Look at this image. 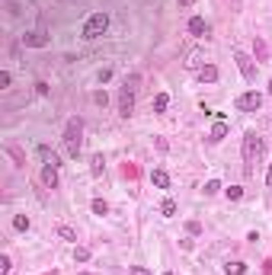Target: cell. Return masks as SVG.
I'll return each instance as SVG.
<instances>
[{"mask_svg": "<svg viewBox=\"0 0 272 275\" xmlns=\"http://www.w3.org/2000/svg\"><path fill=\"white\" fill-rule=\"evenodd\" d=\"M80 135H84V122L80 118H70L67 128H64V151H67V157H80Z\"/></svg>", "mask_w": 272, "mask_h": 275, "instance_id": "1", "label": "cell"}, {"mask_svg": "<svg viewBox=\"0 0 272 275\" xmlns=\"http://www.w3.org/2000/svg\"><path fill=\"white\" fill-rule=\"evenodd\" d=\"M135 87H138V74H132L122 83V90H119V115H125V118L135 109Z\"/></svg>", "mask_w": 272, "mask_h": 275, "instance_id": "2", "label": "cell"}, {"mask_svg": "<svg viewBox=\"0 0 272 275\" xmlns=\"http://www.w3.org/2000/svg\"><path fill=\"white\" fill-rule=\"evenodd\" d=\"M106 29H109V16H106V13H93V16L84 22V32H80V35H84L87 42H93V39H100Z\"/></svg>", "mask_w": 272, "mask_h": 275, "instance_id": "3", "label": "cell"}, {"mask_svg": "<svg viewBox=\"0 0 272 275\" xmlns=\"http://www.w3.org/2000/svg\"><path fill=\"white\" fill-rule=\"evenodd\" d=\"M259 157H263V141H259L253 131H250V135L243 138V160H246V166H250V163H256Z\"/></svg>", "mask_w": 272, "mask_h": 275, "instance_id": "4", "label": "cell"}, {"mask_svg": "<svg viewBox=\"0 0 272 275\" xmlns=\"http://www.w3.org/2000/svg\"><path fill=\"white\" fill-rule=\"evenodd\" d=\"M234 106H237L240 112H256L259 106H263V96H259L256 90H250V93H240V96L234 99Z\"/></svg>", "mask_w": 272, "mask_h": 275, "instance_id": "5", "label": "cell"}, {"mask_svg": "<svg viewBox=\"0 0 272 275\" xmlns=\"http://www.w3.org/2000/svg\"><path fill=\"white\" fill-rule=\"evenodd\" d=\"M234 58H237V67H240V74H243V80H256V67H253V61H250V58H246L243 52H237Z\"/></svg>", "mask_w": 272, "mask_h": 275, "instance_id": "6", "label": "cell"}, {"mask_svg": "<svg viewBox=\"0 0 272 275\" xmlns=\"http://www.w3.org/2000/svg\"><path fill=\"white\" fill-rule=\"evenodd\" d=\"M22 42H26L29 48H45V45H48V35H45L42 29H35V32H26V35H22Z\"/></svg>", "mask_w": 272, "mask_h": 275, "instance_id": "7", "label": "cell"}, {"mask_svg": "<svg viewBox=\"0 0 272 275\" xmlns=\"http://www.w3.org/2000/svg\"><path fill=\"white\" fill-rule=\"evenodd\" d=\"M35 154L42 157V163H45V166H61V163H58V154H55V151H48L45 144H39V151H35Z\"/></svg>", "mask_w": 272, "mask_h": 275, "instance_id": "8", "label": "cell"}, {"mask_svg": "<svg viewBox=\"0 0 272 275\" xmlns=\"http://www.w3.org/2000/svg\"><path fill=\"white\" fill-rule=\"evenodd\" d=\"M42 183L48 186V189L58 186V166H42Z\"/></svg>", "mask_w": 272, "mask_h": 275, "instance_id": "9", "label": "cell"}, {"mask_svg": "<svg viewBox=\"0 0 272 275\" xmlns=\"http://www.w3.org/2000/svg\"><path fill=\"white\" fill-rule=\"evenodd\" d=\"M189 32H192V35H205V32H208L205 19H202V16H192V19H189Z\"/></svg>", "mask_w": 272, "mask_h": 275, "instance_id": "10", "label": "cell"}, {"mask_svg": "<svg viewBox=\"0 0 272 275\" xmlns=\"http://www.w3.org/2000/svg\"><path fill=\"white\" fill-rule=\"evenodd\" d=\"M199 80H202V83H215V80H218V67L205 64L202 70H199Z\"/></svg>", "mask_w": 272, "mask_h": 275, "instance_id": "11", "label": "cell"}, {"mask_svg": "<svg viewBox=\"0 0 272 275\" xmlns=\"http://www.w3.org/2000/svg\"><path fill=\"white\" fill-rule=\"evenodd\" d=\"M151 183L157 186V189H167V186H170V176L163 173V170H154V173H151Z\"/></svg>", "mask_w": 272, "mask_h": 275, "instance_id": "12", "label": "cell"}, {"mask_svg": "<svg viewBox=\"0 0 272 275\" xmlns=\"http://www.w3.org/2000/svg\"><path fill=\"white\" fill-rule=\"evenodd\" d=\"M224 135H228V125H224V122H218L215 128H211V135H208V141H215V144H218V141H224Z\"/></svg>", "mask_w": 272, "mask_h": 275, "instance_id": "13", "label": "cell"}, {"mask_svg": "<svg viewBox=\"0 0 272 275\" xmlns=\"http://www.w3.org/2000/svg\"><path fill=\"white\" fill-rule=\"evenodd\" d=\"M224 272H228V275H243L246 266H243V262H228V266H224Z\"/></svg>", "mask_w": 272, "mask_h": 275, "instance_id": "14", "label": "cell"}, {"mask_svg": "<svg viewBox=\"0 0 272 275\" xmlns=\"http://www.w3.org/2000/svg\"><path fill=\"white\" fill-rule=\"evenodd\" d=\"M167 106H170V96H167V93H160V96L154 99V112H163Z\"/></svg>", "mask_w": 272, "mask_h": 275, "instance_id": "15", "label": "cell"}, {"mask_svg": "<svg viewBox=\"0 0 272 275\" xmlns=\"http://www.w3.org/2000/svg\"><path fill=\"white\" fill-rule=\"evenodd\" d=\"M160 211H163V218H173V214H176V202H173V198H167V202L160 205Z\"/></svg>", "mask_w": 272, "mask_h": 275, "instance_id": "16", "label": "cell"}, {"mask_svg": "<svg viewBox=\"0 0 272 275\" xmlns=\"http://www.w3.org/2000/svg\"><path fill=\"white\" fill-rule=\"evenodd\" d=\"M13 227H16V231H29V218H26V214H16V218H13Z\"/></svg>", "mask_w": 272, "mask_h": 275, "instance_id": "17", "label": "cell"}, {"mask_svg": "<svg viewBox=\"0 0 272 275\" xmlns=\"http://www.w3.org/2000/svg\"><path fill=\"white\" fill-rule=\"evenodd\" d=\"M74 259H77V262H90V249H87V246H77V249H74Z\"/></svg>", "mask_w": 272, "mask_h": 275, "instance_id": "18", "label": "cell"}, {"mask_svg": "<svg viewBox=\"0 0 272 275\" xmlns=\"http://www.w3.org/2000/svg\"><path fill=\"white\" fill-rule=\"evenodd\" d=\"M58 237H61V240H77V234L70 231V227H58Z\"/></svg>", "mask_w": 272, "mask_h": 275, "instance_id": "19", "label": "cell"}, {"mask_svg": "<svg viewBox=\"0 0 272 275\" xmlns=\"http://www.w3.org/2000/svg\"><path fill=\"white\" fill-rule=\"evenodd\" d=\"M218 189H221V183H218V179H208V183H205V195H215Z\"/></svg>", "mask_w": 272, "mask_h": 275, "instance_id": "20", "label": "cell"}, {"mask_svg": "<svg viewBox=\"0 0 272 275\" xmlns=\"http://www.w3.org/2000/svg\"><path fill=\"white\" fill-rule=\"evenodd\" d=\"M93 211H96V214H106V211H109V205H106L103 198H93Z\"/></svg>", "mask_w": 272, "mask_h": 275, "instance_id": "21", "label": "cell"}, {"mask_svg": "<svg viewBox=\"0 0 272 275\" xmlns=\"http://www.w3.org/2000/svg\"><path fill=\"white\" fill-rule=\"evenodd\" d=\"M186 231L192 234V237H199V234H202V224H199V221H189V224H186Z\"/></svg>", "mask_w": 272, "mask_h": 275, "instance_id": "22", "label": "cell"}, {"mask_svg": "<svg viewBox=\"0 0 272 275\" xmlns=\"http://www.w3.org/2000/svg\"><path fill=\"white\" fill-rule=\"evenodd\" d=\"M90 173H93V176H100V173H103V157H93V166H90Z\"/></svg>", "mask_w": 272, "mask_h": 275, "instance_id": "23", "label": "cell"}, {"mask_svg": "<svg viewBox=\"0 0 272 275\" xmlns=\"http://www.w3.org/2000/svg\"><path fill=\"white\" fill-rule=\"evenodd\" d=\"M240 195H243V189H240V186H231V189H228V198H234V202H237Z\"/></svg>", "mask_w": 272, "mask_h": 275, "instance_id": "24", "label": "cell"}, {"mask_svg": "<svg viewBox=\"0 0 272 275\" xmlns=\"http://www.w3.org/2000/svg\"><path fill=\"white\" fill-rule=\"evenodd\" d=\"M10 80H13V77H10V70H0V87L7 90V87H10Z\"/></svg>", "mask_w": 272, "mask_h": 275, "instance_id": "25", "label": "cell"}, {"mask_svg": "<svg viewBox=\"0 0 272 275\" xmlns=\"http://www.w3.org/2000/svg\"><path fill=\"white\" fill-rule=\"evenodd\" d=\"M10 272V256H0V275Z\"/></svg>", "mask_w": 272, "mask_h": 275, "instance_id": "26", "label": "cell"}, {"mask_svg": "<svg viewBox=\"0 0 272 275\" xmlns=\"http://www.w3.org/2000/svg\"><path fill=\"white\" fill-rule=\"evenodd\" d=\"M93 103H100V106H106V103H109V96H106V93H96V96H93Z\"/></svg>", "mask_w": 272, "mask_h": 275, "instance_id": "27", "label": "cell"}, {"mask_svg": "<svg viewBox=\"0 0 272 275\" xmlns=\"http://www.w3.org/2000/svg\"><path fill=\"white\" fill-rule=\"evenodd\" d=\"M132 275H151V272H147L144 266H132Z\"/></svg>", "mask_w": 272, "mask_h": 275, "instance_id": "28", "label": "cell"}, {"mask_svg": "<svg viewBox=\"0 0 272 275\" xmlns=\"http://www.w3.org/2000/svg\"><path fill=\"white\" fill-rule=\"evenodd\" d=\"M176 4H180V7H192L195 0H176Z\"/></svg>", "mask_w": 272, "mask_h": 275, "instance_id": "29", "label": "cell"}, {"mask_svg": "<svg viewBox=\"0 0 272 275\" xmlns=\"http://www.w3.org/2000/svg\"><path fill=\"white\" fill-rule=\"evenodd\" d=\"M266 183H269V186H272V166H269V173H266Z\"/></svg>", "mask_w": 272, "mask_h": 275, "instance_id": "30", "label": "cell"}, {"mask_svg": "<svg viewBox=\"0 0 272 275\" xmlns=\"http://www.w3.org/2000/svg\"><path fill=\"white\" fill-rule=\"evenodd\" d=\"M269 93H272V80H269Z\"/></svg>", "mask_w": 272, "mask_h": 275, "instance_id": "31", "label": "cell"}, {"mask_svg": "<svg viewBox=\"0 0 272 275\" xmlns=\"http://www.w3.org/2000/svg\"><path fill=\"white\" fill-rule=\"evenodd\" d=\"M167 275H173V272H167Z\"/></svg>", "mask_w": 272, "mask_h": 275, "instance_id": "32", "label": "cell"}]
</instances>
